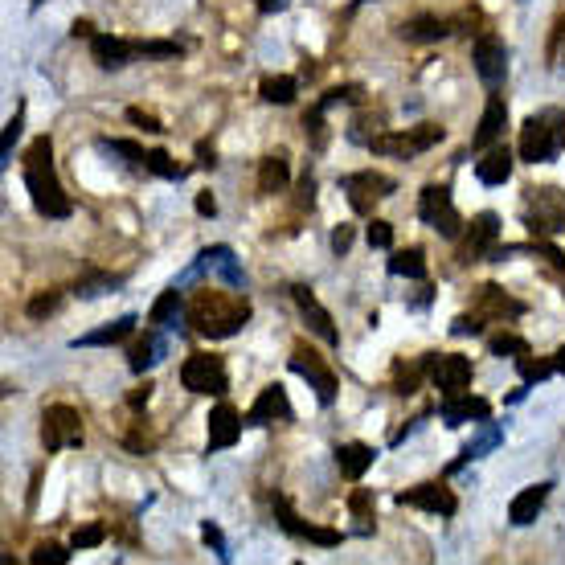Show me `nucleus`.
<instances>
[{
  "instance_id": "3c124183",
  "label": "nucleus",
  "mask_w": 565,
  "mask_h": 565,
  "mask_svg": "<svg viewBox=\"0 0 565 565\" xmlns=\"http://www.w3.org/2000/svg\"><path fill=\"white\" fill-rule=\"evenodd\" d=\"M349 508H353L357 520H373V496H369L365 488H357V492L349 496Z\"/></svg>"
},
{
  "instance_id": "4c0bfd02",
  "label": "nucleus",
  "mask_w": 565,
  "mask_h": 565,
  "mask_svg": "<svg viewBox=\"0 0 565 565\" xmlns=\"http://www.w3.org/2000/svg\"><path fill=\"white\" fill-rule=\"evenodd\" d=\"M303 132H308L312 148H324V144H328V132H324V107H320V103H316L308 115H303Z\"/></svg>"
},
{
  "instance_id": "79ce46f5",
  "label": "nucleus",
  "mask_w": 565,
  "mask_h": 565,
  "mask_svg": "<svg viewBox=\"0 0 565 565\" xmlns=\"http://www.w3.org/2000/svg\"><path fill=\"white\" fill-rule=\"evenodd\" d=\"M103 537H107V525L103 520H95V525H82V529H74V549H95V545H103Z\"/></svg>"
},
{
  "instance_id": "c03bdc74",
  "label": "nucleus",
  "mask_w": 565,
  "mask_h": 565,
  "mask_svg": "<svg viewBox=\"0 0 565 565\" xmlns=\"http://www.w3.org/2000/svg\"><path fill=\"white\" fill-rule=\"evenodd\" d=\"M21 127H25V107H17V115L5 123V140H0V160H5V164L13 156V140L21 136Z\"/></svg>"
},
{
  "instance_id": "f03ea898",
  "label": "nucleus",
  "mask_w": 565,
  "mask_h": 565,
  "mask_svg": "<svg viewBox=\"0 0 565 565\" xmlns=\"http://www.w3.org/2000/svg\"><path fill=\"white\" fill-rule=\"evenodd\" d=\"M25 189H29V201L41 217H70L74 213V201L54 172V140L50 136H37L25 152Z\"/></svg>"
},
{
  "instance_id": "a19ab883",
  "label": "nucleus",
  "mask_w": 565,
  "mask_h": 565,
  "mask_svg": "<svg viewBox=\"0 0 565 565\" xmlns=\"http://www.w3.org/2000/svg\"><path fill=\"white\" fill-rule=\"evenodd\" d=\"M123 443H127V451H132V455H148V451L156 447V434H152V430L144 426V418H140V422L132 426V434H127Z\"/></svg>"
},
{
  "instance_id": "6e6552de",
  "label": "nucleus",
  "mask_w": 565,
  "mask_h": 565,
  "mask_svg": "<svg viewBox=\"0 0 565 565\" xmlns=\"http://www.w3.org/2000/svg\"><path fill=\"white\" fill-rule=\"evenodd\" d=\"M41 443L46 451H62V447H78L82 443V414L74 406H46L41 414Z\"/></svg>"
},
{
  "instance_id": "393cba45",
  "label": "nucleus",
  "mask_w": 565,
  "mask_h": 565,
  "mask_svg": "<svg viewBox=\"0 0 565 565\" xmlns=\"http://www.w3.org/2000/svg\"><path fill=\"white\" fill-rule=\"evenodd\" d=\"M373 459H377V451L369 443H340L336 447V467H340V475H349V480H361L373 467Z\"/></svg>"
},
{
  "instance_id": "473e14b6",
  "label": "nucleus",
  "mask_w": 565,
  "mask_h": 565,
  "mask_svg": "<svg viewBox=\"0 0 565 565\" xmlns=\"http://www.w3.org/2000/svg\"><path fill=\"white\" fill-rule=\"evenodd\" d=\"M181 312V291L172 287V291H164L156 303H152V312H148V324H168L172 316Z\"/></svg>"
},
{
  "instance_id": "7ed1b4c3",
  "label": "nucleus",
  "mask_w": 565,
  "mask_h": 565,
  "mask_svg": "<svg viewBox=\"0 0 565 565\" xmlns=\"http://www.w3.org/2000/svg\"><path fill=\"white\" fill-rule=\"evenodd\" d=\"M565 148V111L557 107H545L537 115L525 119V127H520V160H529V164H549L557 160Z\"/></svg>"
},
{
  "instance_id": "864d4df0",
  "label": "nucleus",
  "mask_w": 565,
  "mask_h": 565,
  "mask_svg": "<svg viewBox=\"0 0 565 565\" xmlns=\"http://www.w3.org/2000/svg\"><path fill=\"white\" fill-rule=\"evenodd\" d=\"M201 533H205V541L217 549V557H222V561H230V553H226V541H222V533H217V525H209V520H205V525H201Z\"/></svg>"
},
{
  "instance_id": "de8ad7c7",
  "label": "nucleus",
  "mask_w": 565,
  "mask_h": 565,
  "mask_svg": "<svg viewBox=\"0 0 565 565\" xmlns=\"http://www.w3.org/2000/svg\"><path fill=\"white\" fill-rule=\"evenodd\" d=\"M369 246H377V250L394 246V226L381 222V217H373V222H369Z\"/></svg>"
},
{
  "instance_id": "6ab92c4d",
  "label": "nucleus",
  "mask_w": 565,
  "mask_h": 565,
  "mask_svg": "<svg viewBox=\"0 0 565 565\" xmlns=\"http://www.w3.org/2000/svg\"><path fill=\"white\" fill-rule=\"evenodd\" d=\"M549 492H553L549 480H545V484H533V488H525V492H516L512 504H508V520H512L516 529L533 525V520L541 516V508H545V500H549Z\"/></svg>"
},
{
  "instance_id": "2f4dec72",
  "label": "nucleus",
  "mask_w": 565,
  "mask_h": 565,
  "mask_svg": "<svg viewBox=\"0 0 565 565\" xmlns=\"http://www.w3.org/2000/svg\"><path fill=\"white\" fill-rule=\"evenodd\" d=\"M488 349H492V357H525L529 353V340L516 336V332H496L488 340Z\"/></svg>"
},
{
  "instance_id": "a211bd4d",
  "label": "nucleus",
  "mask_w": 565,
  "mask_h": 565,
  "mask_svg": "<svg viewBox=\"0 0 565 565\" xmlns=\"http://www.w3.org/2000/svg\"><path fill=\"white\" fill-rule=\"evenodd\" d=\"M283 418H291V402H287V389L275 381L246 410V426H267V422H283Z\"/></svg>"
},
{
  "instance_id": "4d7b16f0",
  "label": "nucleus",
  "mask_w": 565,
  "mask_h": 565,
  "mask_svg": "<svg viewBox=\"0 0 565 565\" xmlns=\"http://www.w3.org/2000/svg\"><path fill=\"white\" fill-rule=\"evenodd\" d=\"M197 213H201V217H213V213H217V201H213L209 193H201V197H197Z\"/></svg>"
},
{
  "instance_id": "6e6d98bb",
  "label": "nucleus",
  "mask_w": 565,
  "mask_h": 565,
  "mask_svg": "<svg viewBox=\"0 0 565 565\" xmlns=\"http://www.w3.org/2000/svg\"><path fill=\"white\" fill-rule=\"evenodd\" d=\"M312 193H316L312 177H303V181H299V205H308V209H312Z\"/></svg>"
},
{
  "instance_id": "39448f33",
  "label": "nucleus",
  "mask_w": 565,
  "mask_h": 565,
  "mask_svg": "<svg viewBox=\"0 0 565 565\" xmlns=\"http://www.w3.org/2000/svg\"><path fill=\"white\" fill-rule=\"evenodd\" d=\"M443 140V127L439 123H418V127H406V132H389V136H373L369 148L373 156H398V160H414L422 156L426 148H434Z\"/></svg>"
},
{
  "instance_id": "e433bc0d",
  "label": "nucleus",
  "mask_w": 565,
  "mask_h": 565,
  "mask_svg": "<svg viewBox=\"0 0 565 565\" xmlns=\"http://www.w3.org/2000/svg\"><path fill=\"white\" fill-rule=\"evenodd\" d=\"M123 279L119 275H86V279H78V287H74V295H82V299H91V295H103V291H111V287H119Z\"/></svg>"
},
{
  "instance_id": "58836bf2",
  "label": "nucleus",
  "mask_w": 565,
  "mask_h": 565,
  "mask_svg": "<svg viewBox=\"0 0 565 565\" xmlns=\"http://www.w3.org/2000/svg\"><path fill=\"white\" fill-rule=\"evenodd\" d=\"M99 148H111V152H119V156H127L136 168H144L148 172V152L140 148V144H132V140H99Z\"/></svg>"
},
{
  "instance_id": "c756f323",
  "label": "nucleus",
  "mask_w": 565,
  "mask_h": 565,
  "mask_svg": "<svg viewBox=\"0 0 565 565\" xmlns=\"http://www.w3.org/2000/svg\"><path fill=\"white\" fill-rule=\"evenodd\" d=\"M258 95H263L267 103L287 107V103H295V95H299V82H295L291 74H271V78H263V86H258Z\"/></svg>"
},
{
  "instance_id": "b1692460",
  "label": "nucleus",
  "mask_w": 565,
  "mask_h": 565,
  "mask_svg": "<svg viewBox=\"0 0 565 565\" xmlns=\"http://www.w3.org/2000/svg\"><path fill=\"white\" fill-rule=\"evenodd\" d=\"M512 164H516V156L504 144H492L480 160H475V177H480V185H504L512 177Z\"/></svg>"
},
{
  "instance_id": "a878e982",
  "label": "nucleus",
  "mask_w": 565,
  "mask_h": 565,
  "mask_svg": "<svg viewBox=\"0 0 565 565\" xmlns=\"http://www.w3.org/2000/svg\"><path fill=\"white\" fill-rule=\"evenodd\" d=\"M132 332H136V316H119L115 324H103V328H95V332L78 336L74 349H78V344H82V349H95V344H119V340H127Z\"/></svg>"
},
{
  "instance_id": "7c9ffc66",
  "label": "nucleus",
  "mask_w": 565,
  "mask_h": 565,
  "mask_svg": "<svg viewBox=\"0 0 565 565\" xmlns=\"http://www.w3.org/2000/svg\"><path fill=\"white\" fill-rule=\"evenodd\" d=\"M389 275H406V279H426V258L418 246L410 250H394V258H389Z\"/></svg>"
},
{
  "instance_id": "bb28decb",
  "label": "nucleus",
  "mask_w": 565,
  "mask_h": 565,
  "mask_svg": "<svg viewBox=\"0 0 565 565\" xmlns=\"http://www.w3.org/2000/svg\"><path fill=\"white\" fill-rule=\"evenodd\" d=\"M406 41H443L451 33V21L447 17H414L398 29Z\"/></svg>"
},
{
  "instance_id": "09e8293b",
  "label": "nucleus",
  "mask_w": 565,
  "mask_h": 565,
  "mask_svg": "<svg viewBox=\"0 0 565 565\" xmlns=\"http://www.w3.org/2000/svg\"><path fill=\"white\" fill-rule=\"evenodd\" d=\"M127 119H132L136 127H144V132H152V136H160V132H164V123H160L156 115H148L144 107H127Z\"/></svg>"
},
{
  "instance_id": "2eb2a0df",
  "label": "nucleus",
  "mask_w": 565,
  "mask_h": 565,
  "mask_svg": "<svg viewBox=\"0 0 565 565\" xmlns=\"http://www.w3.org/2000/svg\"><path fill=\"white\" fill-rule=\"evenodd\" d=\"M242 426H246V418L230 406V402H222L213 414H209V443H205V451L213 455V451H226V447H234L238 439H242Z\"/></svg>"
},
{
  "instance_id": "1a4fd4ad",
  "label": "nucleus",
  "mask_w": 565,
  "mask_h": 565,
  "mask_svg": "<svg viewBox=\"0 0 565 565\" xmlns=\"http://www.w3.org/2000/svg\"><path fill=\"white\" fill-rule=\"evenodd\" d=\"M500 217L488 213H475L467 222V242L459 250V263H480V258H500Z\"/></svg>"
},
{
  "instance_id": "c9c22d12",
  "label": "nucleus",
  "mask_w": 565,
  "mask_h": 565,
  "mask_svg": "<svg viewBox=\"0 0 565 565\" xmlns=\"http://www.w3.org/2000/svg\"><path fill=\"white\" fill-rule=\"evenodd\" d=\"M58 308H62V291H41V295L29 299V308H25V312H29L33 320H46V316H54Z\"/></svg>"
},
{
  "instance_id": "f3484780",
  "label": "nucleus",
  "mask_w": 565,
  "mask_h": 565,
  "mask_svg": "<svg viewBox=\"0 0 565 565\" xmlns=\"http://www.w3.org/2000/svg\"><path fill=\"white\" fill-rule=\"evenodd\" d=\"M291 299L299 303V312H303V320H308V328L328 344V349H336V344H340V332H336L328 308H320V299L312 295V287H291Z\"/></svg>"
},
{
  "instance_id": "c85d7f7f",
  "label": "nucleus",
  "mask_w": 565,
  "mask_h": 565,
  "mask_svg": "<svg viewBox=\"0 0 565 565\" xmlns=\"http://www.w3.org/2000/svg\"><path fill=\"white\" fill-rule=\"evenodd\" d=\"M434 357H439V353H426L422 361H414V365H394V389H398V394H414V389H418V381L434 369Z\"/></svg>"
},
{
  "instance_id": "4468645a",
  "label": "nucleus",
  "mask_w": 565,
  "mask_h": 565,
  "mask_svg": "<svg viewBox=\"0 0 565 565\" xmlns=\"http://www.w3.org/2000/svg\"><path fill=\"white\" fill-rule=\"evenodd\" d=\"M398 504L402 508H422V512H434V516H455L459 500L447 484H418L410 492H398Z\"/></svg>"
},
{
  "instance_id": "ddd939ff",
  "label": "nucleus",
  "mask_w": 565,
  "mask_h": 565,
  "mask_svg": "<svg viewBox=\"0 0 565 565\" xmlns=\"http://www.w3.org/2000/svg\"><path fill=\"white\" fill-rule=\"evenodd\" d=\"M471 377H475V369H471V361H467V357H459V353H439V357H434L430 385L439 389L443 398H451V394H463V389L471 385Z\"/></svg>"
},
{
  "instance_id": "0eeeda50",
  "label": "nucleus",
  "mask_w": 565,
  "mask_h": 565,
  "mask_svg": "<svg viewBox=\"0 0 565 565\" xmlns=\"http://www.w3.org/2000/svg\"><path fill=\"white\" fill-rule=\"evenodd\" d=\"M418 217L426 226H434L443 238H459L463 234V217L451 201V189L447 185H426L422 189V201H418Z\"/></svg>"
},
{
  "instance_id": "72a5a7b5",
  "label": "nucleus",
  "mask_w": 565,
  "mask_h": 565,
  "mask_svg": "<svg viewBox=\"0 0 565 565\" xmlns=\"http://www.w3.org/2000/svg\"><path fill=\"white\" fill-rule=\"evenodd\" d=\"M156 353H160V344H156L152 336H144V340H136V344H132V357H127V365H132V373H144L148 365H156V361H160Z\"/></svg>"
},
{
  "instance_id": "f704fd0d",
  "label": "nucleus",
  "mask_w": 565,
  "mask_h": 565,
  "mask_svg": "<svg viewBox=\"0 0 565 565\" xmlns=\"http://www.w3.org/2000/svg\"><path fill=\"white\" fill-rule=\"evenodd\" d=\"M148 172H156V177H164V181H181L185 177V168L177 164V160H172L168 152H148Z\"/></svg>"
},
{
  "instance_id": "20e7f679",
  "label": "nucleus",
  "mask_w": 565,
  "mask_h": 565,
  "mask_svg": "<svg viewBox=\"0 0 565 565\" xmlns=\"http://www.w3.org/2000/svg\"><path fill=\"white\" fill-rule=\"evenodd\" d=\"M525 226L537 234V238H549V234H561L565 230V193L553 189V185H533L525 189Z\"/></svg>"
},
{
  "instance_id": "8fccbe9b",
  "label": "nucleus",
  "mask_w": 565,
  "mask_h": 565,
  "mask_svg": "<svg viewBox=\"0 0 565 565\" xmlns=\"http://www.w3.org/2000/svg\"><path fill=\"white\" fill-rule=\"evenodd\" d=\"M451 332H455V336H480V332H484V316H480V312L459 316V320L451 324Z\"/></svg>"
},
{
  "instance_id": "bf43d9fd",
  "label": "nucleus",
  "mask_w": 565,
  "mask_h": 565,
  "mask_svg": "<svg viewBox=\"0 0 565 565\" xmlns=\"http://www.w3.org/2000/svg\"><path fill=\"white\" fill-rule=\"evenodd\" d=\"M70 33H74V37H95L91 21H74V25H70Z\"/></svg>"
},
{
  "instance_id": "9d476101",
  "label": "nucleus",
  "mask_w": 565,
  "mask_h": 565,
  "mask_svg": "<svg viewBox=\"0 0 565 565\" xmlns=\"http://www.w3.org/2000/svg\"><path fill=\"white\" fill-rule=\"evenodd\" d=\"M287 365H291V373H299V377L312 381L320 406H332V402H336V373L324 365V357H320L316 349H308V344H295V353H291Z\"/></svg>"
},
{
  "instance_id": "f257e3e1",
  "label": "nucleus",
  "mask_w": 565,
  "mask_h": 565,
  "mask_svg": "<svg viewBox=\"0 0 565 565\" xmlns=\"http://www.w3.org/2000/svg\"><path fill=\"white\" fill-rule=\"evenodd\" d=\"M185 316H189V324H193L197 336H205V340H226V336H234V332L250 320V299H246V295H234V291L201 287V291H193Z\"/></svg>"
},
{
  "instance_id": "f8f14e48",
  "label": "nucleus",
  "mask_w": 565,
  "mask_h": 565,
  "mask_svg": "<svg viewBox=\"0 0 565 565\" xmlns=\"http://www.w3.org/2000/svg\"><path fill=\"white\" fill-rule=\"evenodd\" d=\"M344 193H349V205L357 213H373L377 201L394 193V181L381 177V172H353V177H344Z\"/></svg>"
},
{
  "instance_id": "5701e85b",
  "label": "nucleus",
  "mask_w": 565,
  "mask_h": 565,
  "mask_svg": "<svg viewBox=\"0 0 565 565\" xmlns=\"http://www.w3.org/2000/svg\"><path fill=\"white\" fill-rule=\"evenodd\" d=\"M91 54H95V62L103 70H119V66H127L136 58V46L132 41H123V37H111V33H95L91 37Z\"/></svg>"
},
{
  "instance_id": "dca6fc26",
  "label": "nucleus",
  "mask_w": 565,
  "mask_h": 565,
  "mask_svg": "<svg viewBox=\"0 0 565 565\" xmlns=\"http://www.w3.org/2000/svg\"><path fill=\"white\" fill-rule=\"evenodd\" d=\"M471 62H475V74H480L488 86H496V82H504V74H508V50H504V41L500 37H480L475 41V54H471Z\"/></svg>"
},
{
  "instance_id": "a18cd8bd",
  "label": "nucleus",
  "mask_w": 565,
  "mask_h": 565,
  "mask_svg": "<svg viewBox=\"0 0 565 565\" xmlns=\"http://www.w3.org/2000/svg\"><path fill=\"white\" fill-rule=\"evenodd\" d=\"M66 561H70V553L62 545H37L33 549V565H66Z\"/></svg>"
},
{
  "instance_id": "5fc2aeb1",
  "label": "nucleus",
  "mask_w": 565,
  "mask_h": 565,
  "mask_svg": "<svg viewBox=\"0 0 565 565\" xmlns=\"http://www.w3.org/2000/svg\"><path fill=\"white\" fill-rule=\"evenodd\" d=\"M148 398H152V381H144L140 389H132V398H127V406H132V410H144V406H148Z\"/></svg>"
},
{
  "instance_id": "ea45409f",
  "label": "nucleus",
  "mask_w": 565,
  "mask_h": 565,
  "mask_svg": "<svg viewBox=\"0 0 565 565\" xmlns=\"http://www.w3.org/2000/svg\"><path fill=\"white\" fill-rule=\"evenodd\" d=\"M516 369H520V377H525V381H545L549 373H557V365H553V361H533V353L516 357Z\"/></svg>"
},
{
  "instance_id": "9b49d317",
  "label": "nucleus",
  "mask_w": 565,
  "mask_h": 565,
  "mask_svg": "<svg viewBox=\"0 0 565 565\" xmlns=\"http://www.w3.org/2000/svg\"><path fill=\"white\" fill-rule=\"evenodd\" d=\"M271 508H275L279 529H283V533H291V537H299V541H312V545H324V549H332V545H340V541H344L336 529L308 525V520H303V516L291 508V500H287V496H271Z\"/></svg>"
},
{
  "instance_id": "412c9836",
  "label": "nucleus",
  "mask_w": 565,
  "mask_h": 565,
  "mask_svg": "<svg viewBox=\"0 0 565 565\" xmlns=\"http://www.w3.org/2000/svg\"><path fill=\"white\" fill-rule=\"evenodd\" d=\"M475 312L488 320H504V316H525V303L504 295V287H496V283H484L480 295H475Z\"/></svg>"
},
{
  "instance_id": "cd10ccee",
  "label": "nucleus",
  "mask_w": 565,
  "mask_h": 565,
  "mask_svg": "<svg viewBox=\"0 0 565 565\" xmlns=\"http://www.w3.org/2000/svg\"><path fill=\"white\" fill-rule=\"evenodd\" d=\"M287 181H291L287 160H283V156H267L263 168H258V193H267V197H271V193H283Z\"/></svg>"
},
{
  "instance_id": "4be33fe9",
  "label": "nucleus",
  "mask_w": 565,
  "mask_h": 565,
  "mask_svg": "<svg viewBox=\"0 0 565 565\" xmlns=\"http://www.w3.org/2000/svg\"><path fill=\"white\" fill-rule=\"evenodd\" d=\"M488 414H492V406H488L484 398H471L467 389H463V394H451V398H443V422H447V426H463V422H488Z\"/></svg>"
},
{
  "instance_id": "37998d69",
  "label": "nucleus",
  "mask_w": 565,
  "mask_h": 565,
  "mask_svg": "<svg viewBox=\"0 0 565 565\" xmlns=\"http://www.w3.org/2000/svg\"><path fill=\"white\" fill-rule=\"evenodd\" d=\"M132 46H136V54H144V58H177V54H181L177 41H132Z\"/></svg>"
},
{
  "instance_id": "603ef678",
  "label": "nucleus",
  "mask_w": 565,
  "mask_h": 565,
  "mask_svg": "<svg viewBox=\"0 0 565 565\" xmlns=\"http://www.w3.org/2000/svg\"><path fill=\"white\" fill-rule=\"evenodd\" d=\"M349 246H353V226H336L332 230V250L344 258V254H349Z\"/></svg>"
},
{
  "instance_id": "13d9d810",
  "label": "nucleus",
  "mask_w": 565,
  "mask_h": 565,
  "mask_svg": "<svg viewBox=\"0 0 565 565\" xmlns=\"http://www.w3.org/2000/svg\"><path fill=\"white\" fill-rule=\"evenodd\" d=\"M254 5L263 13H279V9H287V0H254Z\"/></svg>"
},
{
  "instance_id": "49530a36",
  "label": "nucleus",
  "mask_w": 565,
  "mask_h": 565,
  "mask_svg": "<svg viewBox=\"0 0 565 565\" xmlns=\"http://www.w3.org/2000/svg\"><path fill=\"white\" fill-rule=\"evenodd\" d=\"M361 99V86H332V91L320 99V107L328 111V107H336V103H357Z\"/></svg>"
},
{
  "instance_id": "052dcab7",
  "label": "nucleus",
  "mask_w": 565,
  "mask_h": 565,
  "mask_svg": "<svg viewBox=\"0 0 565 565\" xmlns=\"http://www.w3.org/2000/svg\"><path fill=\"white\" fill-rule=\"evenodd\" d=\"M553 365H557V373H565V344L557 349V357H553Z\"/></svg>"
},
{
  "instance_id": "423d86ee",
  "label": "nucleus",
  "mask_w": 565,
  "mask_h": 565,
  "mask_svg": "<svg viewBox=\"0 0 565 565\" xmlns=\"http://www.w3.org/2000/svg\"><path fill=\"white\" fill-rule=\"evenodd\" d=\"M181 385L189 394H201V398H222L230 389V377H226V361L217 353H193L185 365H181Z\"/></svg>"
},
{
  "instance_id": "aec40b11",
  "label": "nucleus",
  "mask_w": 565,
  "mask_h": 565,
  "mask_svg": "<svg viewBox=\"0 0 565 565\" xmlns=\"http://www.w3.org/2000/svg\"><path fill=\"white\" fill-rule=\"evenodd\" d=\"M504 127H508V103H504V95H488V107H484V119H480V127H475V148H492V144H500V136H504Z\"/></svg>"
}]
</instances>
